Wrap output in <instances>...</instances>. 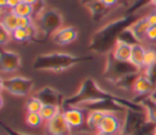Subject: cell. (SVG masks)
Segmentation results:
<instances>
[{
  "label": "cell",
  "instance_id": "23",
  "mask_svg": "<svg viewBox=\"0 0 156 135\" xmlns=\"http://www.w3.org/2000/svg\"><path fill=\"white\" fill-rule=\"evenodd\" d=\"M140 73H133V74H128L126 77H123L122 79H119L118 81L115 83V85L118 88V89H123V90H129V89H133L134 86V83L135 80L139 78Z\"/></svg>",
  "mask_w": 156,
  "mask_h": 135
},
{
  "label": "cell",
  "instance_id": "3",
  "mask_svg": "<svg viewBox=\"0 0 156 135\" xmlns=\"http://www.w3.org/2000/svg\"><path fill=\"white\" fill-rule=\"evenodd\" d=\"M94 56H76L66 52H50L38 55L33 62V68L35 71H50V72H62L82 62L93 61Z\"/></svg>",
  "mask_w": 156,
  "mask_h": 135
},
{
  "label": "cell",
  "instance_id": "6",
  "mask_svg": "<svg viewBox=\"0 0 156 135\" xmlns=\"http://www.w3.org/2000/svg\"><path fill=\"white\" fill-rule=\"evenodd\" d=\"M1 89L7 91L15 96H27L33 89L34 81L30 78L26 77H10V78H1L0 80Z\"/></svg>",
  "mask_w": 156,
  "mask_h": 135
},
{
  "label": "cell",
  "instance_id": "4",
  "mask_svg": "<svg viewBox=\"0 0 156 135\" xmlns=\"http://www.w3.org/2000/svg\"><path fill=\"white\" fill-rule=\"evenodd\" d=\"M138 72H139V68L135 67L130 61H121V60H117L112 55V52L107 54L106 64H105V69L102 73V75L106 80L115 84L123 77H126L128 74L138 73Z\"/></svg>",
  "mask_w": 156,
  "mask_h": 135
},
{
  "label": "cell",
  "instance_id": "39",
  "mask_svg": "<svg viewBox=\"0 0 156 135\" xmlns=\"http://www.w3.org/2000/svg\"><path fill=\"white\" fill-rule=\"evenodd\" d=\"M154 99H156V88H155V90H154V92H152V95H151Z\"/></svg>",
  "mask_w": 156,
  "mask_h": 135
},
{
  "label": "cell",
  "instance_id": "2",
  "mask_svg": "<svg viewBox=\"0 0 156 135\" xmlns=\"http://www.w3.org/2000/svg\"><path fill=\"white\" fill-rule=\"evenodd\" d=\"M139 18L140 16L138 13H129L106 23L91 35L90 41L88 44V49L99 55L112 52L119 34L124 29L129 28Z\"/></svg>",
  "mask_w": 156,
  "mask_h": 135
},
{
  "label": "cell",
  "instance_id": "15",
  "mask_svg": "<svg viewBox=\"0 0 156 135\" xmlns=\"http://www.w3.org/2000/svg\"><path fill=\"white\" fill-rule=\"evenodd\" d=\"M155 88H156V85L145 74H143V75L140 74L139 78L134 83L133 91L135 94H138L139 96H141V95H152Z\"/></svg>",
  "mask_w": 156,
  "mask_h": 135
},
{
  "label": "cell",
  "instance_id": "33",
  "mask_svg": "<svg viewBox=\"0 0 156 135\" xmlns=\"http://www.w3.org/2000/svg\"><path fill=\"white\" fill-rule=\"evenodd\" d=\"M106 6H108V7H113V6H116L121 0H101Z\"/></svg>",
  "mask_w": 156,
  "mask_h": 135
},
{
  "label": "cell",
  "instance_id": "12",
  "mask_svg": "<svg viewBox=\"0 0 156 135\" xmlns=\"http://www.w3.org/2000/svg\"><path fill=\"white\" fill-rule=\"evenodd\" d=\"M77 36H78V29L73 26H67L56 30L51 35V39L57 45H68L73 43L77 39Z\"/></svg>",
  "mask_w": 156,
  "mask_h": 135
},
{
  "label": "cell",
  "instance_id": "34",
  "mask_svg": "<svg viewBox=\"0 0 156 135\" xmlns=\"http://www.w3.org/2000/svg\"><path fill=\"white\" fill-rule=\"evenodd\" d=\"M144 135H156V126H154L152 129H150L149 131H146Z\"/></svg>",
  "mask_w": 156,
  "mask_h": 135
},
{
  "label": "cell",
  "instance_id": "25",
  "mask_svg": "<svg viewBox=\"0 0 156 135\" xmlns=\"http://www.w3.org/2000/svg\"><path fill=\"white\" fill-rule=\"evenodd\" d=\"M43 107V103L40 102L39 99H37L35 96H32L29 97L26 103H24V108H26V112H34V113H39L40 109Z\"/></svg>",
  "mask_w": 156,
  "mask_h": 135
},
{
  "label": "cell",
  "instance_id": "29",
  "mask_svg": "<svg viewBox=\"0 0 156 135\" xmlns=\"http://www.w3.org/2000/svg\"><path fill=\"white\" fill-rule=\"evenodd\" d=\"M11 39H12L11 32H9L7 29H5L4 27L0 26V44L1 45H6Z\"/></svg>",
  "mask_w": 156,
  "mask_h": 135
},
{
  "label": "cell",
  "instance_id": "28",
  "mask_svg": "<svg viewBox=\"0 0 156 135\" xmlns=\"http://www.w3.org/2000/svg\"><path fill=\"white\" fill-rule=\"evenodd\" d=\"M43 117L40 116V113H34V112H27L26 113V124L32 126V128H37L43 123Z\"/></svg>",
  "mask_w": 156,
  "mask_h": 135
},
{
  "label": "cell",
  "instance_id": "19",
  "mask_svg": "<svg viewBox=\"0 0 156 135\" xmlns=\"http://www.w3.org/2000/svg\"><path fill=\"white\" fill-rule=\"evenodd\" d=\"M130 54H132V45L119 41L117 40L113 50H112V55L121 61H129L130 58Z\"/></svg>",
  "mask_w": 156,
  "mask_h": 135
},
{
  "label": "cell",
  "instance_id": "26",
  "mask_svg": "<svg viewBox=\"0 0 156 135\" xmlns=\"http://www.w3.org/2000/svg\"><path fill=\"white\" fill-rule=\"evenodd\" d=\"M11 35H12V39L17 43H26V41L30 40V36H29L27 28H16L11 33Z\"/></svg>",
  "mask_w": 156,
  "mask_h": 135
},
{
  "label": "cell",
  "instance_id": "1",
  "mask_svg": "<svg viewBox=\"0 0 156 135\" xmlns=\"http://www.w3.org/2000/svg\"><path fill=\"white\" fill-rule=\"evenodd\" d=\"M98 101H115V102L124 106L126 108L145 112L144 107L140 103L135 102L134 100H127L124 97L117 96L112 92H108V91L104 90L93 78L84 79L79 90L74 95H72L69 97H66L63 106L67 108V107L80 106V105H84V103L98 102Z\"/></svg>",
  "mask_w": 156,
  "mask_h": 135
},
{
  "label": "cell",
  "instance_id": "35",
  "mask_svg": "<svg viewBox=\"0 0 156 135\" xmlns=\"http://www.w3.org/2000/svg\"><path fill=\"white\" fill-rule=\"evenodd\" d=\"M22 2H27V4H30V5H35L37 2H39V0H21Z\"/></svg>",
  "mask_w": 156,
  "mask_h": 135
},
{
  "label": "cell",
  "instance_id": "18",
  "mask_svg": "<svg viewBox=\"0 0 156 135\" xmlns=\"http://www.w3.org/2000/svg\"><path fill=\"white\" fill-rule=\"evenodd\" d=\"M106 113L107 112L98 111V109L89 111L88 116H87V128H88V130H94V131L98 133L99 128H100V124H101Z\"/></svg>",
  "mask_w": 156,
  "mask_h": 135
},
{
  "label": "cell",
  "instance_id": "10",
  "mask_svg": "<svg viewBox=\"0 0 156 135\" xmlns=\"http://www.w3.org/2000/svg\"><path fill=\"white\" fill-rule=\"evenodd\" d=\"M21 56L10 50L2 49L0 52V67L2 73H13L21 67Z\"/></svg>",
  "mask_w": 156,
  "mask_h": 135
},
{
  "label": "cell",
  "instance_id": "42",
  "mask_svg": "<svg viewBox=\"0 0 156 135\" xmlns=\"http://www.w3.org/2000/svg\"><path fill=\"white\" fill-rule=\"evenodd\" d=\"M133 1H134V0H133Z\"/></svg>",
  "mask_w": 156,
  "mask_h": 135
},
{
  "label": "cell",
  "instance_id": "9",
  "mask_svg": "<svg viewBox=\"0 0 156 135\" xmlns=\"http://www.w3.org/2000/svg\"><path fill=\"white\" fill-rule=\"evenodd\" d=\"M88 111L79 107V106H73V107H67L62 113L68 123V125L72 129H82L83 126H87V113Z\"/></svg>",
  "mask_w": 156,
  "mask_h": 135
},
{
  "label": "cell",
  "instance_id": "21",
  "mask_svg": "<svg viewBox=\"0 0 156 135\" xmlns=\"http://www.w3.org/2000/svg\"><path fill=\"white\" fill-rule=\"evenodd\" d=\"M17 17H34V6L27 2H20L15 9L11 10Z\"/></svg>",
  "mask_w": 156,
  "mask_h": 135
},
{
  "label": "cell",
  "instance_id": "13",
  "mask_svg": "<svg viewBox=\"0 0 156 135\" xmlns=\"http://www.w3.org/2000/svg\"><path fill=\"white\" fill-rule=\"evenodd\" d=\"M121 126H122V124L119 123L116 114L112 112H107L100 124L99 133H102L106 135H116V134H119Z\"/></svg>",
  "mask_w": 156,
  "mask_h": 135
},
{
  "label": "cell",
  "instance_id": "5",
  "mask_svg": "<svg viewBox=\"0 0 156 135\" xmlns=\"http://www.w3.org/2000/svg\"><path fill=\"white\" fill-rule=\"evenodd\" d=\"M34 24L37 26L39 34H41L43 38H48V36H51L56 30L62 28L63 17L56 9L45 7L35 17Z\"/></svg>",
  "mask_w": 156,
  "mask_h": 135
},
{
  "label": "cell",
  "instance_id": "17",
  "mask_svg": "<svg viewBox=\"0 0 156 135\" xmlns=\"http://www.w3.org/2000/svg\"><path fill=\"white\" fill-rule=\"evenodd\" d=\"M129 28L133 32V34L135 35V38L138 39V41L143 43L144 40H146V33L150 28V23H149L146 16H144V17H140L136 22H134Z\"/></svg>",
  "mask_w": 156,
  "mask_h": 135
},
{
  "label": "cell",
  "instance_id": "14",
  "mask_svg": "<svg viewBox=\"0 0 156 135\" xmlns=\"http://www.w3.org/2000/svg\"><path fill=\"white\" fill-rule=\"evenodd\" d=\"M134 101L144 107L147 120L156 124V99H154L151 95H141L134 99Z\"/></svg>",
  "mask_w": 156,
  "mask_h": 135
},
{
  "label": "cell",
  "instance_id": "30",
  "mask_svg": "<svg viewBox=\"0 0 156 135\" xmlns=\"http://www.w3.org/2000/svg\"><path fill=\"white\" fill-rule=\"evenodd\" d=\"M17 24H18V28H28L32 24H34V18H32V17H17Z\"/></svg>",
  "mask_w": 156,
  "mask_h": 135
},
{
  "label": "cell",
  "instance_id": "36",
  "mask_svg": "<svg viewBox=\"0 0 156 135\" xmlns=\"http://www.w3.org/2000/svg\"><path fill=\"white\" fill-rule=\"evenodd\" d=\"M93 1H96V0H79V2H80V5H83V6H87L88 4H90V2H93Z\"/></svg>",
  "mask_w": 156,
  "mask_h": 135
},
{
  "label": "cell",
  "instance_id": "27",
  "mask_svg": "<svg viewBox=\"0 0 156 135\" xmlns=\"http://www.w3.org/2000/svg\"><path fill=\"white\" fill-rule=\"evenodd\" d=\"M118 40L119 41H123V43H127V44H129V45H136V44H140L139 41H138V39L135 38V35L133 34V32L130 30V28H127V29H124L121 34H119V36H118Z\"/></svg>",
  "mask_w": 156,
  "mask_h": 135
},
{
  "label": "cell",
  "instance_id": "32",
  "mask_svg": "<svg viewBox=\"0 0 156 135\" xmlns=\"http://www.w3.org/2000/svg\"><path fill=\"white\" fill-rule=\"evenodd\" d=\"M146 18H147L150 26H156V10L149 12V13L146 15Z\"/></svg>",
  "mask_w": 156,
  "mask_h": 135
},
{
  "label": "cell",
  "instance_id": "22",
  "mask_svg": "<svg viewBox=\"0 0 156 135\" xmlns=\"http://www.w3.org/2000/svg\"><path fill=\"white\" fill-rule=\"evenodd\" d=\"M1 27H4L5 29H7V30L11 32V33H12L16 28H18V24H17V16H16L11 10L2 15V18H1Z\"/></svg>",
  "mask_w": 156,
  "mask_h": 135
},
{
  "label": "cell",
  "instance_id": "40",
  "mask_svg": "<svg viewBox=\"0 0 156 135\" xmlns=\"http://www.w3.org/2000/svg\"><path fill=\"white\" fill-rule=\"evenodd\" d=\"M95 135H106V134H102V133H99V131H98Z\"/></svg>",
  "mask_w": 156,
  "mask_h": 135
},
{
  "label": "cell",
  "instance_id": "41",
  "mask_svg": "<svg viewBox=\"0 0 156 135\" xmlns=\"http://www.w3.org/2000/svg\"><path fill=\"white\" fill-rule=\"evenodd\" d=\"M116 135H119V134H116Z\"/></svg>",
  "mask_w": 156,
  "mask_h": 135
},
{
  "label": "cell",
  "instance_id": "8",
  "mask_svg": "<svg viewBox=\"0 0 156 135\" xmlns=\"http://www.w3.org/2000/svg\"><path fill=\"white\" fill-rule=\"evenodd\" d=\"M37 99L40 100V102L43 105H52V106H57L61 108V106H63L66 97L63 96V94L51 86H44L40 90H38L34 95Z\"/></svg>",
  "mask_w": 156,
  "mask_h": 135
},
{
  "label": "cell",
  "instance_id": "37",
  "mask_svg": "<svg viewBox=\"0 0 156 135\" xmlns=\"http://www.w3.org/2000/svg\"><path fill=\"white\" fill-rule=\"evenodd\" d=\"M7 1H9V0H0V5H1L2 9L7 7Z\"/></svg>",
  "mask_w": 156,
  "mask_h": 135
},
{
  "label": "cell",
  "instance_id": "38",
  "mask_svg": "<svg viewBox=\"0 0 156 135\" xmlns=\"http://www.w3.org/2000/svg\"><path fill=\"white\" fill-rule=\"evenodd\" d=\"M150 5H152V6H154V7H155V10H156V0H152V1H151V4H150Z\"/></svg>",
  "mask_w": 156,
  "mask_h": 135
},
{
  "label": "cell",
  "instance_id": "16",
  "mask_svg": "<svg viewBox=\"0 0 156 135\" xmlns=\"http://www.w3.org/2000/svg\"><path fill=\"white\" fill-rule=\"evenodd\" d=\"M87 10L89 11L90 16H91V19L94 22H98L100 19H102L105 16H107L108 11L111 10V7L106 6L101 0H96V1H93L90 4H88L87 6Z\"/></svg>",
  "mask_w": 156,
  "mask_h": 135
},
{
  "label": "cell",
  "instance_id": "11",
  "mask_svg": "<svg viewBox=\"0 0 156 135\" xmlns=\"http://www.w3.org/2000/svg\"><path fill=\"white\" fill-rule=\"evenodd\" d=\"M71 131L72 128L68 125L62 112L46 122V133L49 135H71Z\"/></svg>",
  "mask_w": 156,
  "mask_h": 135
},
{
  "label": "cell",
  "instance_id": "20",
  "mask_svg": "<svg viewBox=\"0 0 156 135\" xmlns=\"http://www.w3.org/2000/svg\"><path fill=\"white\" fill-rule=\"evenodd\" d=\"M144 55H145V47L141 44H136L132 46V54L129 61L138 67L139 69L143 68V62H144Z\"/></svg>",
  "mask_w": 156,
  "mask_h": 135
},
{
  "label": "cell",
  "instance_id": "7",
  "mask_svg": "<svg viewBox=\"0 0 156 135\" xmlns=\"http://www.w3.org/2000/svg\"><path fill=\"white\" fill-rule=\"evenodd\" d=\"M146 122H147V117L145 112L127 108V111L124 112V119L121 126L119 135H132L134 131L141 128Z\"/></svg>",
  "mask_w": 156,
  "mask_h": 135
},
{
  "label": "cell",
  "instance_id": "24",
  "mask_svg": "<svg viewBox=\"0 0 156 135\" xmlns=\"http://www.w3.org/2000/svg\"><path fill=\"white\" fill-rule=\"evenodd\" d=\"M61 112V109H60V107H57V106H52V105H43V107H41V109H40V116L43 117V119L44 120H50V119H52L55 116H57L58 113Z\"/></svg>",
  "mask_w": 156,
  "mask_h": 135
},
{
  "label": "cell",
  "instance_id": "31",
  "mask_svg": "<svg viewBox=\"0 0 156 135\" xmlns=\"http://www.w3.org/2000/svg\"><path fill=\"white\" fill-rule=\"evenodd\" d=\"M0 124H1V126H2V129H4V131H5L7 135H28V134H24V133H22V131H17V130L10 128V126H9L7 124H5L4 122H1Z\"/></svg>",
  "mask_w": 156,
  "mask_h": 135
}]
</instances>
